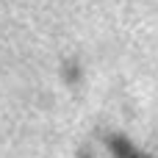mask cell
Returning a JSON list of instances; mask_svg holds the SVG:
<instances>
[{"label":"cell","mask_w":158,"mask_h":158,"mask_svg":"<svg viewBox=\"0 0 158 158\" xmlns=\"http://www.w3.org/2000/svg\"><path fill=\"white\" fill-rule=\"evenodd\" d=\"M108 147H111L114 158H147V156H142L125 136H111V139H108Z\"/></svg>","instance_id":"6da1fadb"}]
</instances>
